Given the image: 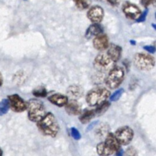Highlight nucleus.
<instances>
[{"mask_svg":"<svg viewBox=\"0 0 156 156\" xmlns=\"http://www.w3.org/2000/svg\"><path fill=\"white\" fill-rule=\"evenodd\" d=\"M83 92L84 91H83L82 88L78 85H71L67 89V94L69 97L74 100L80 98L83 95Z\"/></svg>","mask_w":156,"mask_h":156,"instance_id":"obj_17","label":"nucleus"},{"mask_svg":"<svg viewBox=\"0 0 156 156\" xmlns=\"http://www.w3.org/2000/svg\"><path fill=\"white\" fill-rule=\"evenodd\" d=\"M134 64L139 70L149 71L154 67L155 60L154 58L150 55L139 53L134 56Z\"/></svg>","mask_w":156,"mask_h":156,"instance_id":"obj_5","label":"nucleus"},{"mask_svg":"<svg viewBox=\"0 0 156 156\" xmlns=\"http://www.w3.org/2000/svg\"><path fill=\"white\" fill-rule=\"evenodd\" d=\"M3 84V78H2V74L0 73V86H2Z\"/></svg>","mask_w":156,"mask_h":156,"instance_id":"obj_30","label":"nucleus"},{"mask_svg":"<svg viewBox=\"0 0 156 156\" xmlns=\"http://www.w3.org/2000/svg\"><path fill=\"white\" fill-rule=\"evenodd\" d=\"M148 9H146V10L144 11L143 12H141L139 18L136 19V21H137V22H142V21H145V19H146L147 15H148Z\"/></svg>","mask_w":156,"mask_h":156,"instance_id":"obj_26","label":"nucleus"},{"mask_svg":"<svg viewBox=\"0 0 156 156\" xmlns=\"http://www.w3.org/2000/svg\"><path fill=\"white\" fill-rule=\"evenodd\" d=\"M154 0H141V4L144 6V7H148V5L154 3Z\"/></svg>","mask_w":156,"mask_h":156,"instance_id":"obj_27","label":"nucleus"},{"mask_svg":"<svg viewBox=\"0 0 156 156\" xmlns=\"http://www.w3.org/2000/svg\"><path fill=\"white\" fill-rule=\"evenodd\" d=\"M93 47L96 50L102 51V50H106L109 47V38L108 37L103 34H100L96 36L93 41Z\"/></svg>","mask_w":156,"mask_h":156,"instance_id":"obj_10","label":"nucleus"},{"mask_svg":"<svg viewBox=\"0 0 156 156\" xmlns=\"http://www.w3.org/2000/svg\"><path fill=\"white\" fill-rule=\"evenodd\" d=\"M96 152L99 155H110L114 153L105 143H100L96 146Z\"/></svg>","mask_w":156,"mask_h":156,"instance_id":"obj_18","label":"nucleus"},{"mask_svg":"<svg viewBox=\"0 0 156 156\" xmlns=\"http://www.w3.org/2000/svg\"><path fill=\"white\" fill-rule=\"evenodd\" d=\"M10 104V108L15 112H23L27 110V102L24 101L18 94H11L8 97Z\"/></svg>","mask_w":156,"mask_h":156,"instance_id":"obj_7","label":"nucleus"},{"mask_svg":"<svg viewBox=\"0 0 156 156\" xmlns=\"http://www.w3.org/2000/svg\"><path fill=\"white\" fill-rule=\"evenodd\" d=\"M113 62L112 59H110L108 54L105 53H101L99 55L96 56L95 58V64L97 66L101 67V68H106V67L109 66L110 64Z\"/></svg>","mask_w":156,"mask_h":156,"instance_id":"obj_14","label":"nucleus"},{"mask_svg":"<svg viewBox=\"0 0 156 156\" xmlns=\"http://www.w3.org/2000/svg\"><path fill=\"white\" fill-rule=\"evenodd\" d=\"M110 95V91L105 88H93L87 93L86 101L89 106L96 107L106 101Z\"/></svg>","mask_w":156,"mask_h":156,"instance_id":"obj_3","label":"nucleus"},{"mask_svg":"<svg viewBox=\"0 0 156 156\" xmlns=\"http://www.w3.org/2000/svg\"><path fill=\"white\" fill-rule=\"evenodd\" d=\"M9 108H10V104L9 99H2L0 101V116L7 114Z\"/></svg>","mask_w":156,"mask_h":156,"instance_id":"obj_21","label":"nucleus"},{"mask_svg":"<svg viewBox=\"0 0 156 156\" xmlns=\"http://www.w3.org/2000/svg\"><path fill=\"white\" fill-rule=\"evenodd\" d=\"M96 123H97V122H94V123H92V124H90V126H89V127H88V129H87V130H90V129H92V128H93V126H94V125L96 124Z\"/></svg>","mask_w":156,"mask_h":156,"instance_id":"obj_29","label":"nucleus"},{"mask_svg":"<svg viewBox=\"0 0 156 156\" xmlns=\"http://www.w3.org/2000/svg\"><path fill=\"white\" fill-rule=\"evenodd\" d=\"M107 54L110 56L113 62H117L121 57L122 54V47L116 44H110L108 47Z\"/></svg>","mask_w":156,"mask_h":156,"instance_id":"obj_12","label":"nucleus"},{"mask_svg":"<svg viewBox=\"0 0 156 156\" xmlns=\"http://www.w3.org/2000/svg\"><path fill=\"white\" fill-rule=\"evenodd\" d=\"M38 128L42 134L44 136L50 137H55L59 131V125L51 112L45 114V115L37 122Z\"/></svg>","mask_w":156,"mask_h":156,"instance_id":"obj_1","label":"nucleus"},{"mask_svg":"<svg viewBox=\"0 0 156 156\" xmlns=\"http://www.w3.org/2000/svg\"><path fill=\"white\" fill-rule=\"evenodd\" d=\"M110 104L108 101H104L102 104L99 105L98 106H96L97 108L94 110L95 113H96V116H100L102 114H103L106 111L108 110V108H110Z\"/></svg>","mask_w":156,"mask_h":156,"instance_id":"obj_20","label":"nucleus"},{"mask_svg":"<svg viewBox=\"0 0 156 156\" xmlns=\"http://www.w3.org/2000/svg\"><path fill=\"white\" fill-rule=\"evenodd\" d=\"M2 154H3V152H2V149H0V156H2Z\"/></svg>","mask_w":156,"mask_h":156,"instance_id":"obj_31","label":"nucleus"},{"mask_svg":"<svg viewBox=\"0 0 156 156\" xmlns=\"http://www.w3.org/2000/svg\"><path fill=\"white\" fill-rule=\"evenodd\" d=\"M143 48L150 53H154L155 52V47L154 46H145Z\"/></svg>","mask_w":156,"mask_h":156,"instance_id":"obj_28","label":"nucleus"},{"mask_svg":"<svg viewBox=\"0 0 156 156\" xmlns=\"http://www.w3.org/2000/svg\"><path fill=\"white\" fill-rule=\"evenodd\" d=\"M32 94L38 98H45L47 94V91L44 87H38L35 88L32 91Z\"/></svg>","mask_w":156,"mask_h":156,"instance_id":"obj_22","label":"nucleus"},{"mask_svg":"<svg viewBox=\"0 0 156 156\" xmlns=\"http://www.w3.org/2000/svg\"><path fill=\"white\" fill-rule=\"evenodd\" d=\"M130 43H131L132 44H136V42H135V41H130Z\"/></svg>","mask_w":156,"mask_h":156,"instance_id":"obj_32","label":"nucleus"},{"mask_svg":"<svg viewBox=\"0 0 156 156\" xmlns=\"http://www.w3.org/2000/svg\"><path fill=\"white\" fill-rule=\"evenodd\" d=\"M65 110L70 115H80L81 114V107L77 101L74 99H71L70 101H67L65 105Z\"/></svg>","mask_w":156,"mask_h":156,"instance_id":"obj_11","label":"nucleus"},{"mask_svg":"<svg viewBox=\"0 0 156 156\" xmlns=\"http://www.w3.org/2000/svg\"><path fill=\"white\" fill-rule=\"evenodd\" d=\"M104 143L113 151V152H117L119 149H120V146L119 143L118 142L117 139L115 136V135L113 133H110L107 134L106 137V140Z\"/></svg>","mask_w":156,"mask_h":156,"instance_id":"obj_15","label":"nucleus"},{"mask_svg":"<svg viewBox=\"0 0 156 156\" xmlns=\"http://www.w3.org/2000/svg\"><path fill=\"white\" fill-rule=\"evenodd\" d=\"M114 135L117 139L119 144L122 145V146H126V145L129 144L132 140L133 136H134V132L129 126H125L119 128L116 131Z\"/></svg>","mask_w":156,"mask_h":156,"instance_id":"obj_6","label":"nucleus"},{"mask_svg":"<svg viewBox=\"0 0 156 156\" xmlns=\"http://www.w3.org/2000/svg\"><path fill=\"white\" fill-rule=\"evenodd\" d=\"M123 92H124L123 88H120V89H118L117 91H115V92L109 98H110L111 101H118L119 98H120L121 96H122V94H123Z\"/></svg>","mask_w":156,"mask_h":156,"instance_id":"obj_24","label":"nucleus"},{"mask_svg":"<svg viewBox=\"0 0 156 156\" xmlns=\"http://www.w3.org/2000/svg\"><path fill=\"white\" fill-rule=\"evenodd\" d=\"M104 17V11L101 6H92L87 12V18L93 23H99Z\"/></svg>","mask_w":156,"mask_h":156,"instance_id":"obj_9","label":"nucleus"},{"mask_svg":"<svg viewBox=\"0 0 156 156\" xmlns=\"http://www.w3.org/2000/svg\"><path fill=\"white\" fill-rule=\"evenodd\" d=\"M125 73L122 67L116 66L112 69L106 79V85L110 89H116L123 82Z\"/></svg>","mask_w":156,"mask_h":156,"instance_id":"obj_4","label":"nucleus"},{"mask_svg":"<svg viewBox=\"0 0 156 156\" xmlns=\"http://www.w3.org/2000/svg\"><path fill=\"white\" fill-rule=\"evenodd\" d=\"M102 32H103L102 27L99 25V23H93L87 28L85 36L87 39H90L93 37H96L100 34Z\"/></svg>","mask_w":156,"mask_h":156,"instance_id":"obj_16","label":"nucleus"},{"mask_svg":"<svg viewBox=\"0 0 156 156\" xmlns=\"http://www.w3.org/2000/svg\"><path fill=\"white\" fill-rule=\"evenodd\" d=\"M28 116L31 121L37 123L45 115L44 104L37 99H31L27 102Z\"/></svg>","mask_w":156,"mask_h":156,"instance_id":"obj_2","label":"nucleus"},{"mask_svg":"<svg viewBox=\"0 0 156 156\" xmlns=\"http://www.w3.org/2000/svg\"><path fill=\"white\" fill-rule=\"evenodd\" d=\"M70 132H71V135L74 140H79L81 138L80 133V132L76 129V128H71V129H70Z\"/></svg>","mask_w":156,"mask_h":156,"instance_id":"obj_25","label":"nucleus"},{"mask_svg":"<svg viewBox=\"0 0 156 156\" xmlns=\"http://www.w3.org/2000/svg\"><path fill=\"white\" fill-rule=\"evenodd\" d=\"M80 121L83 124H86V123H89L96 116V113H95L94 110H87V111H84L83 114H80Z\"/></svg>","mask_w":156,"mask_h":156,"instance_id":"obj_19","label":"nucleus"},{"mask_svg":"<svg viewBox=\"0 0 156 156\" xmlns=\"http://www.w3.org/2000/svg\"><path fill=\"white\" fill-rule=\"evenodd\" d=\"M122 12L127 18L136 20L141 14V10L136 5L126 2L122 5Z\"/></svg>","mask_w":156,"mask_h":156,"instance_id":"obj_8","label":"nucleus"},{"mask_svg":"<svg viewBox=\"0 0 156 156\" xmlns=\"http://www.w3.org/2000/svg\"><path fill=\"white\" fill-rule=\"evenodd\" d=\"M75 5L80 10L87 9L90 5V2L89 0H73Z\"/></svg>","mask_w":156,"mask_h":156,"instance_id":"obj_23","label":"nucleus"},{"mask_svg":"<svg viewBox=\"0 0 156 156\" xmlns=\"http://www.w3.org/2000/svg\"><path fill=\"white\" fill-rule=\"evenodd\" d=\"M49 101L58 107H64L68 101V98L62 94H54L47 98Z\"/></svg>","mask_w":156,"mask_h":156,"instance_id":"obj_13","label":"nucleus"}]
</instances>
